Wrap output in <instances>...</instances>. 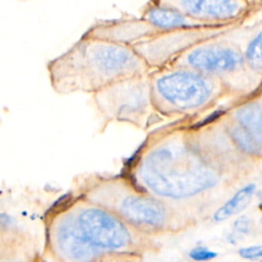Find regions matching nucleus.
<instances>
[{
    "mask_svg": "<svg viewBox=\"0 0 262 262\" xmlns=\"http://www.w3.org/2000/svg\"><path fill=\"white\" fill-rule=\"evenodd\" d=\"M254 191L255 184H248L247 186L239 189L230 200H228L214 213L213 219L215 221H222L245 210L251 202Z\"/></svg>",
    "mask_w": 262,
    "mask_h": 262,
    "instance_id": "4468645a",
    "label": "nucleus"
},
{
    "mask_svg": "<svg viewBox=\"0 0 262 262\" xmlns=\"http://www.w3.org/2000/svg\"><path fill=\"white\" fill-rule=\"evenodd\" d=\"M148 77L152 103L164 120L198 119L213 105L224 87L207 74L173 64L152 70Z\"/></svg>",
    "mask_w": 262,
    "mask_h": 262,
    "instance_id": "7ed1b4c3",
    "label": "nucleus"
},
{
    "mask_svg": "<svg viewBox=\"0 0 262 262\" xmlns=\"http://www.w3.org/2000/svg\"><path fill=\"white\" fill-rule=\"evenodd\" d=\"M219 28L214 26L165 31L131 47L152 71L169 66L196 43L213 37Z\"/></svg>",
    "mask_w": 262,
    "mask_h": 262,
    "instance_id": "39448f33",
    "label": "nucleus"
},
{
    "mask_svg": "<svg viewBox=\"0 0 262 262\" xmlns=\"http://www.w3.org/2000/svg\"><path fill=\"white\" fill-rule=\"evenodd\" d=\"M72 203V196L71 194H63L61 198H59L50 208V212H53L54 214H58L59 212H62L67 210Z\"/></svg>",
    "mask_w": 262,
    "mask_h": 262,
    "instance_id": "f3484780",
    "label": "nucleus"
},
{
    "mask_svg": "<svg viewBox=\"0 0 262 262\" xmlns=\"http://www.w3.org/2000/svg\"><path fill=\"white\" fill-rule=\"evenodd\" d=\"M159 33H161L160 30L155 28L141 16H132L97 20L89 27L84 34L133 46Z\"/></svg>",
    "mask_w": 262,
    "mask_h": 262,
    "instance_id": "6e6552de",
    "label": "nucleus"
},
{
    "mask_svg": "<svg viewBox=\"0 0 262 262\" xmlns=\"http://www.w3.org/2000/svg\"><path fill=\"white\" fill-rule=\"evenodd\" d=\"M121 212L129 220L149 226H161L165 221L163 204L149 196H127L122 202Z\"/></svg>",
    "mask_w": 262,
    "mask_h": 262,
    "instance_id": "f8f14e48",
    "label": "nucleus"
},
{
    "mask_svg": "<svg viewBox=\"0 0 262 262\" xmlns=\"http://www.w3.org/2000/svg\"><path fill=\"white\" fill-rule=\"evenodd\" d=\"M149 72L131 46L86 34L47 63L50 85L62 95L94 94L122 79Z\"/></svg>",
    "mask_w": 262,
    "mask_h": 262,
    "instance_id": "f03ea898",
    "label": "nucleus"
},
{
    "mask_svg": "<svg viewBox=\"0 0 262 262\" xmlns=\"http://www.w3.org/2000/svg\"><path fill=\"white\" fill-rule=\"evenodd\" d=\"M217 256V253L209 251L204 248H195L190 251L189 257L195 261H207Z\"/></svg>",
    "mask_w": 262,
    "mask_h": 262,
    "instance_id": "dca6fc26",
    "label": "nucleus"
},
{
    "mask_svg": "<svg viewBox=\"0 0 262 262\" xmlns=\"http://www.w3.org/2000/svg\"><path fill=\"white\" fill-rule=\"evenodd\" d=\"M156 4L174 8L187 16L209 24L221 26L238 15L239 0H149Z\"/></svg>",
    "mask_w": 262,
    "mask_h": 262,
    "instance_id": "1a4fd4ad",
    "label": "nucleus"
},
{
    "mask_svg": "<svg viewBox=\"0 0 262 262\" xmlns=\"http://www.w3.org/2000/svg\"><path fill=\"white\" fill-rule=\"evenodd\" d=\"M239 255L246 259H257L262 258V246H253L244 248L238 251Z\"/></svg>",
    "mask_w": 262,
    "mask_h": 262,
    "instance_id": "a211bd4d",
    "label": "nucleus"
},
{
    "mask_svg": "<svg viewBox=\"0 0 262 262\" xmlns=\"http://www.w3.org/2000/svg\"><path fill=\"white\" fill-rule=\"evenodd\" d=\"M56 243L60 252L73 262H90L98 254L94 246L84 234L78 219L66 217L56 230Z\"/></svg>",
    "mask_w": 262,
    "mask_h": 262,
    "instance_id": "9d476101",
    "label": "nucleus"
},
{
    "mask_svg": "<svg viewBox=\"0 0 262 262\" xmlns=\"http://www.w3.org/2000/svg\"><path fill=\"white\" fill-rule=\"evenodd\" d=\"M195 120H177L150 132L125 163L124 178L173 199L215 186L219 174L213 158L194 137Z\"/></svg>",
    "mask_w": 262,
    "mask_h": 262,
    "instance_id": "f257e3e1",
    "label": "nucleus"
},
{
    "mask_svg": "<svg viewBox=\"0 0 262 262\" xmlns=\"http://www.w3.org/2000/svg\"><path fill=\"white\" fill-rule=\"evenodd\" d=\"M260 208H261V209H262V204H261V205H260Z\"/></svg>",
    "mask_w": 262,
    "mask_h": 262,
    "instance_id": "aec40b11",
    "label": "nucleus"
},
{
    "mask_svg": "<svg viewBox=\"0 0 262 262\" xmlns=\"http://www.w3.org/2000/svg\"><path fill=\"white\" fill-rule=\"evenodd\" d=\"M148 75L122 79L92 94L104 124L126 123L145 131L164 121L152 103Z\"/></svg>",
    "mask_w": 262,
    "mask_h": 262,
    "instance_id": "20e7f679",
    "label": "nucleus"
},
{
    "mask_svg": "<svg viewBox=\"0 0 262 262\" xmlns=\"http://www.w3.org/2000/svg\"><path fill=\"white\" fill-rule=\"evenodd\" d=\"M78 221L86 237L98 248L120 249L130 241L125 225L101 209L89 208L82 211Z\"/></svg>",
    "mask_w": 262,
    "mask_h": 262,
    "instance_id": "0eeeda50",
    "label": "nucleus"
},
{
    "mask_svg": "<svg viewBox=\"0 0 262 262\" xmlns=\"http://www.w3.org/2000/svg\"><path fill=\"white\" fill-rule=\"evenodd\" d=\"M243 62L244 56L235 47L213 36L196 43L170 64L194 69L223 85L228 77L241 69Z\"/></svg>",
    "mask_w": 262,
    "mask_h": 262,
    "instance_id": "423d86ee",
    "label": "nucleus"
},
{
    "mask_svg": "<svg viewBox=\"0 0 262 262\" xmlns=\"http://www.w3.org/2000/svg\"><path fill=\"white\" fill-rule=\"evenodd\" d=\"M141 17L151 24L161 32L191 29L201 27H214L209 24L193 19L186 14L168 7L148 1L141 12Z\"/></svg>",
    "mask_w": 262,
    "mask_h": 262,
    "instance_id": "9b49d317",
    "label": "nucleus"
},
{
    "mask_svg": "<svg viewBox=\"0 0 262 262\" xmlns=\"http://www.w3.org/2000/svg\"><path fill=\"white\" fill-rule=\"evenodd\" d=\"M246 59L253 69H261L262 67V31L248 44Z\"/></svg>",
    "mask_w": 262,
    "mask_h": 262,
    "instance_id": "2eb2a0df",
    "label": "nucleus"
},
{
    "mask_svg": "<svg viewBox=\"0 0 262 262\" xmlns=\"http://www.w3.org/2000/svg\"><path fill=\"white\" fill-rule=\"evenodd\" d=\"M235 230L239 232H247L249 231V220L246 217H242L234 223Z\"/></svg>",
    "mask_w": 262,
    "mask_h": 262,
    "instance_id": "6ab92c4d",
    "label": "nucleus"
},
{
    "mask_svg": "<svg viewBox=\"0 0 262 262\" xmlns=\"http://www.w3.org/2000/svg\"><path fill=\"white\" fill-rule=\"evenodd\" d=\"M219 118L237 125L262 143V107L259 104L254 102L243 104L231 113L230 119L221 116V110H219Z\"/></svg>",
    "mask_w": 262,
    "mask_h": 262,
    "instance_id": "ddd939ff",
    "label": "nucleus"
}]
</instances>
